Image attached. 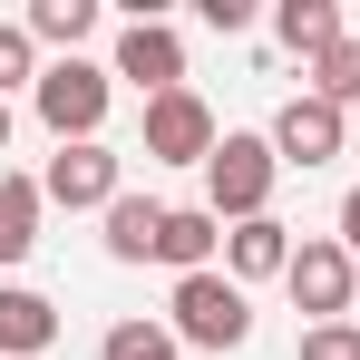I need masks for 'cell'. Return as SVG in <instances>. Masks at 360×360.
Segmentation results:
<instances>
[{"mask_svg": "<svg viewBox=\"0 0 360 360\" xmlns=\"http://www.w3.org/2000/svg\"><path fill=\"white\" fill-rule=\"evenodd\" d=\"M30 39H49V49H68L78 59V39L98 30V0H30V20H20Z\"/></svg>", "mask_w": 360, "mask_h": 360, "instance_id": "obj_15", "label": "cell"}, {"mask_svg": "<svg viewBox=\"0 0 360 360\" xmlns=\"http://www.w3.org/2000/svg\"><path fill=\"white\" fill-rule=\"evenodd\" d=\"M273 30H283V49H292V59H331V49L351 39L331 0H283V10H273Z\"/></svg>", "mask_w": 360, "mask_h": 360, "instance_id": "obj_13", "label": "cell"}, {"mask_svg": "<svg viewBox=\"0 0 360 360\" xmlns=\"http://www.w3.org/2000/svg\"><path fill=\"white\" fill-rule=\"evenodd\" d=\"M59 341V302L30 283H0V360H39Z\"/></svg>", "mask_w": 360, "mask_h": 360, "instance_id": "obj_10", "label": "cell"}, {"mask_svg": "<svg viewBox=\"0 0 360 360\" xmlns=\"http://www.w3.org/2000/svg\"><path fill=\"white\" fill-rule=\"evenodd\" d=\"M224 273H234L243 292H253V283H283V273H292V224H273V214L224 224Z\"/></svg>", "mask_w": 360, "mask_h": 360, "instance_id": "obj_9", "label": "cell"}, {"mask_svg": "<svg viewBox=\"0 0 360 360\" xmlns=\"http://www.w3.org/2000/svg\"><path fill=\"white\" fill-rule=\"evenodd\" d=\"M351 321H360V311H351Z\"/></svg>", "mask_w": 360, "mask_h": 360, "instance_id": "obj_24", "label": "cell"}, {"mask_svg": "<svg viewBox=\"0 0 360 360\" xmlns=\"http://www.w3.org/2000/svg\"><path fill=\"white\" fill-rule=\"evenodd\" d=\"M351 127H360V108H351Z\"/></svg>", "mask_w": 360, "mask_h": 360, "instance_id": "obj_23", "label": "cell"}, {"mask_svg": "<svg viewBox=\"0 0 360 360\" xmlns=\"http://www.w3.org/2000/svg\"><path fill=\"white\" fill-rule=\"evenodd\" d=\"M108 78H117V68H88V59H49V68H39V88H30L39 127H49L59 146H88V136L108 127V98H117Z\"/></svg>", "mask_w": 360, "mask_h": 360, "instance_id": "obj_3", "label": "cell"}, {"mask_svg": "<svg viewBox=\"0 0 360 360\" xmlns=\"http://www.w3.org/2000/svg\"><path fill=\"white\" fill-rule=\"evenodd\" d=\"M214 146H224V127H214V108H205L195 88L146 98V166H205Z\"/></svg>", "mask_w": 360, "mask_h": 360, "instance_id": "obj_5", "label": "cell"}, {"mask_svg": "<svg viewBox=\"0 0 360 360\" xmlns=\"http://www.w3.org/2000/svg\"><path fill=\"white\" fill-rule=\"evenodd\" d=\"M98 360H176V331H156V321H108Z\"/></svg>", "mask_w": 360, "mask_h": 360, "instance_id": "obj_17", "label": "cell"}, {"mask_svg": "<svg viewBox=\"0 0 360 360\" xmlns=\"http://www.w3.org/2000/svg\"><path fill=\"white\" fill-rule=\"evenodd\" d=\"M166 311H176L166 331H176L185 351H243L253 341V292H243L234 273H185Z\"/></svg>", "mask_w": 360, "mask_h": 360, "instance_id": "obj_2", "label": "cell"}, {"mask_svg": "<svg viewBox=\"0 0 360 360\" xmlns=\"http://www.w3.org/2000/svg\"><path fill=\"white\" fill-rule=\"evenodd\" d=\"M156 234H166L156 195H117L108 205V263H156Z\"/></svg>", "mask_w": 360, "mask_h": 360, "instance_id": "obj_12", "label": "cell"}, {"mask_svg": "<svg viewBox=\"0 0 360 360\" xmlns=\"http://www.w3.org/2000/svg\"><path fill=\"white\" fill-rule=\"evenodd\" d=\"M195 10H205V30H224V39H234L243 20H253V0H195Z\"/></svg>", "mask_w": 360, "mask_h": 360, "instance_id": "obj_20", "label": "cell"}, {"mask_svg": "<svg viewBox=\"0 0 360 360\" xmlns=\"http://www.w3.org/2000/svg\"><path fill=\"white\" fill-rule=\"evenodd\" d=\"M311 98H331L341 117H351V108H360V39H341L331 59H311Z\"/></svg>", "mask_w": 360, "mask_h": 360, "instance_id": "obj_16", "label": "cell"}, {"mask_svg": "<svg viewBox=\"0 0 360 360\" xmlns=\"http://www.w3.org/2000/svg\"><path fill=\"white\" fill-rule=\"evenodd\" d=\"M10 88H39V39L20 30V20H0V98Z\"/></svg>", "mask_w": 360, "mask_h": 360, "instance_id": "obj_18", "label": "cell"}, {"mask_svg": "<svg viewBox=\"0 0 360 360\" xmlns=\"http://www.w3.org/2000/svg\"><path fill=\"white\" fill-rule=\"evenodd\" d=\"M273 185H283L273 136H234L224 127V146L205 156V214L214 224H253V214H273Z\"/></svg>", "mask_w": 360, "mask_h": 360, "instance_id": "obj_1", "label": "cell"}, {"mask_svg": "<svg viewBox=\"0 0 360 360\" xmlns=\"http://www.w3.org/2000/svg\"><path fill=\"white\" fill-rule=\"evenodd\" d=\"M39 195H49V205H68V214H108L127 185H117V156H108V146L88 136V146H59V156H49Z\"/></svg>", "mask_w": 360, "mask_h": 360, "instance_id": "obj_7", "label": "cell"}, {"mask_svg": "<svg viewBox=\"0 0 360 360\" xmlns=\"http://www.w3.org/2000/svg\"><path fill=\"white\" fill-rule=\"evenodd\" d=\"M283 292H292L311 321H351V311H360V263L341 253V234H311V243H292Z\"/></svg>", "mask_w": 360, "mask_h": 360, "instance_id": "obj_4", "label": "cell"}, {"mask_svg": "<svg viewBox=\"0 0 360 360\" xmlns=\"http://www.w3.org/2000/svg\"><path fill=\"white\" fill-rule=\"evenodd\" d=\"M341 253H351V263H360V185H351V195H341Z\"/></svg>", "mask_w": 360, "mask_h": 360, "instance_id": "obj_21", "label": "cell"}, {"mask_svg": "<svg viewBox=\"0 0 360 360\" xmlns=\"http://www.w3.org/2000/svg\"><path fill=\"white\" fill-rule=\"evenodd\" d=\"M0 146H10V98H0Z\"/></svg>", "mask_w": 360, "mask_h": 360, "instance_id": "obj_22", "label": "cell"}, {"mask_svg": "<svg viewBox=\"0 0 360 360\" xmlns=\"http://www.w3.org/2000/svg\"><path fill=\"white\" fill-rule=\"evenodd\" d=\"M39 176H0V273L10 263H30V243H39Z\"/></svg>", "mask_w": 360, "mask_h": 360, "instance_id": "obj_14", "label": "cell"}, {"mask_svg": "<svg viewBox=\"0 0 360 360\" xmlns=\"http://www.w3.org/2000/svg\"><path fill=\"white\" fill-rule=\"evenodd\" d=\"M214 253H224V224H214L205 205H166L156 263H176V283H185V273H214Z\"/></svg>", "mask_w": 360, "mask_h": 360, "instance_id": "obj_11", "label": "cell"}, {"mask_svg": "<svg viewBox=\"0 0 360 360\" xmlns=\"http://www.w3.org/2000/svg\"><path fill=\"white\" fill-rule=\"evenodd\" d=\"M292 360H360V321H302Z\"/></svg>", "mask_w": 360, "mask_h": 360, "instance_id": "obj_19", "label": "cell"}, {"mask_svg": "<svg viewBox=\"0 0 360 360\" xmlns=\"http://www.w3.org/2000/svg\"><path fill=\"white\" fill-rule=\"evenodd\" d=\"M117 78H136L146 98H166V88H185V39L166 30V20H146V10H136V20L117 30Z\"/></svg>", "mask_w": 360, "mask_h": 360, "instance_id": "obj_8", "label": "cell"}, {"mask_svg": "<svg viewBox=\"0 0 360 360\" xmlns=\"http://www.w3.org/2000/svg\"><path fill=\"white\" fill-rule=\"evenodd\" d=\"M341 146H351V117H341L331 98H311V88H302V98H283V117H273V156H283V166H302V176H311V166H331Z\"/></svg>", "mask_w": 360, "mask_h": 360, "instance_id": "obj_6", "label": "cell"}]
</instances>
